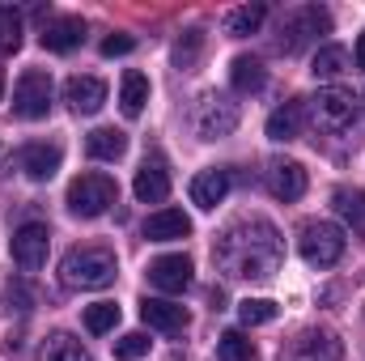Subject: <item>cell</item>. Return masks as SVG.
<instances>
[{
	"label": "cell",
	"mask_w": 365,
	"mask_h": 361,
	"mask_svg": "<svg viewBox=\"0 0 365 361\" xmlns=\"http://www.w3.org/2000/svg\"><path fill=\"white\" fill-rule=\"evenodd\" d=\"M280 255H284L280 234H276L272 221H264V217L230 225L217 238V247H212L217 268L225 272L230 280H264V276H272L280 268Z\"/></svg>",
	"instance_id": "cell-1"
},
{
	"label": "cell",
	"mask_w": 365,
	"mask_h": 361,
	"mask_svg": "<svg viewBox=\"0 0 365 361\" xmlns=\"http://www.w3.org/2000/svg\"><path fill=\"white\" fill-rule=\"evenodd\" d=\"M115 272H119V264H115V255L106 247H77V251L64 255L60 280L68 289H106L115 280Z\"/></svg>",
	"instance_id": "cell-2"
},
{
	"label": "cell",
	"mask_w": 365,
	"mask_h": 361,
	"mask_svg": "<svg viewBox=\"0 0 365 361\" xmlns=\"http://www.w3.org/2000/svg\"><path fill=\"white\" fill-rule=\"evenodd\" d=\"M297 251H302V260L310 268H331L344 255V230L331 225V221H310V225H302Z\"/></svg>",
	"instance_id": "cell-3"
},
{
	"label": "cell",
	"mask_w": 365,
	"mask_h": 361,
	"mask_svg": "<svg viewBox=\"0 0 365 361\" xmlns=\"http://www.w3.org/2000/svg\"><path fill=\"white\" fill-rule=\"evenodd\" d=\"M327 30H331V13L319 9V4H306V9H297V13H289V17L280 21L276 47H280L284 56H297L314 34H327Z\"/></svg>",
	"instance_id": "cell-4"
},
{
	"label": "cell",
	"mask_w": 365,
	"mask_h": 361,
	"mask_svg": "<svg viewBox=\"0 0 365 361\" xmlns=\"http://www.w3.org/2000/svg\"><path fill=\"white\" fill-rule=\"evenodd\" d=\"M115 195H119V187H115L110 175H81L68 187V208L77 217H102L115 204Z\"/></svg>",
	"instance_id": "cell-5"
},
{
	"label": "cell",
	"mask_w": 365,
	"mask_h": 361,
	"mask_svg": "<svg viewBox=\"0 0 365 361\" xmlns=\"http://www.w3.org/2000/svg\"><path fill=\"white\" fill-rule=\"evenodd\" d=\"M51 111V77L43 68H26L13 90V115L17 119H43Z\"/></svg>",
	"instance_id": "cell-6"
},
{
	"label": "cell",
	"mask_w": 365,
	"mask_h": 361,
	"mask_svg": "<svg viewBox=\"0 0 365 361\" xmlns=\"http://www.w3.org/2000/svg\"><path fill=\"white\" fill-rule=\"evenodd\" d=\"M47 247H51V234H47V225H38V221L17 225V230H13V243H9L13 264H17L21 272L43 268V264H47Z\"/></svg>",
	"instance_id": "cell-7"
},
{
	"label": "cell",
	"mask_w": 365,
	"mask_h": 361,
	"mask_svg": "<svg viewBox=\"0 0 365 361\" xmlns=\"http://www.w3.org/2000/svg\"><path fill=\"white\" fill-rule=\"evenodd\" d=\"M238 128V106L225 102L221 93H204L195 102V132L204 141H217V136H230Z\"/></svg>",
	"instance_id": "cell-8"
},
{
	"label": "cell",
	"mask_w": 365,
	"mask_h": 361,
	"mask_svg": "<svg viewBox=\"0 0 365 361\" xmlns=\"http://www.w3.org/2000/svg\"><path fill=\"white\" fill-rule=\"evenodd\" d=\"M353 119H357V98L349 90H319L314 98V123L323 128V132H349L353 128Z\"/></svg>",
	"instance_id": "cell-9"
},
{
	"label": "cell",
	"mask_w": 365,
	"mask_h": 361,
	"mask_svg": "<svg viewBox=\"0 0 365 361\" xmlns=\"http://www.w3.org/2000/svg\"><path fill=\"white\" fill-rule=\"evenodd\" d=\"M60 162H64L60 145H47V141H30V145L17 149V166H21V175L34 179V183H47L56 171H60Z\"/></svg>",
	"instance_id": "cell-10"
},
{
	"label": "cell",
	"mask_w": 365,
	"mask_h": 361,
	"mask_svg": "<svg viewBox=\"0 0 365 361\" xmlns=\"http://www.w3.org/2000/svg\"><path fill=\"white\" fill-rule=\"evenodd\" d=\"M132 191H136V200H140V204H162V200L170 195V171H166V162H162L158 153H153V158H145V166L136 171Z\"/></svg>",
	"instance_id": "cell-11"
},
{
	"label": "cell",
	"mask_w": 365,
	"mask_h": 361,
	"mask_svg": "<svg viewBox=\"0 0 365 361\" xmlns=\"http://www.w3.org/2000/svg\"><path fill=\"white\" fill-rule=\"evenodd\" d=\"M191 272L195 268H191L187 255H162V260L149 264V285L162 289V293H182L191 285Z\"/></svg>",
	"instance_id": "cell-12"
},
{
	"label": "cell",
	"mask_w": 365,
	"mask_h": 361,
	"mask_svg": "<svg viewBox=\"0 0 365 361\" xmlns=\"http://www.w3.org/2000/svg\"><path fill=\"white\" fill-rule=\"evenodd\" d=\"M64 102L77 111V115H98L102 102H106V86L98 77H68L64 81Z\"/></svg>",
	"instance_id": "cell-13"
},
{
	"label": "cell",
	"mask_w": 365,
	"mask_h": 361,
	"mask_svg": "<svg viewBox=\"0 0 365 361\" xmlns=\"http://www.w3.org/2000/svg\"><path fill=\"white\" fill-rule=\"evenodd\" d=\"M268 191H272L276 200H284V204L302 200L306 195V171L297 162H272L268 166Z\"/></svg>",
	"instance_id": "cell-14"
},
{
	"label": "cell",
	"mask_w": 365,
	"mask_h": 361,
	"mask_svg": "<svg viewBox=\"0 0 365 361\" xmlns=\"http://www.w3.org/2000/svg\"><path fill=\"white\" fill-rule=\"evenodd\" d=\"M302 123H306V106H302V98H293V102L276 106L272 115H268V141H276V145L297 141L302 136Z\"/></svg>",
	"instance_id": "cell-15"
},
{
	"label": "cell",
	"mask_w": 365,
	"mask_h": 361,
	"mask_svg": "<svg viewBox=\"0 0 365 361\" xmlns=\"http://www.w3.org/2000/svg\"><path fill=\"white\" fill-rule=\"evenodd\" d=\"M191 234V217L182 208H162L145 221V238L149 243H175V238H187Z\"/></svg>",
	"instance_id": "cell-16"
},
{
	"label": "cell",
	"mask_w": 365,
	"mask_h": 361,
	"mask_svg": "<svg viewBox=\"0 0 365 361\" xmlns=\"http://www.w3.org/2000/svg\"><path fill=\"white\" fill-rule=\"evenodd\" d=\"M81 39H86V21L81 17H56V21H47L43 26V47L47 51H73V47H81Z\"/></svg>",
	"instance_id": "cell-17"
},
{
	"label": "cell",
	"mask_w": 365,
	"mask_h": 361,
	"mask_svg": "<svg viewBox=\"0 0 365 361\" xmlns=\"http://www.w3.org/2000/svg\"><path fill=\"white\" fill-rule=\"evenodd\" d=\"M140 319L153 332H182L187 327V310L175 306V302H162V298H145L140 302Z\"/></svg>",
	"instance_id": "cell-18"
},
{
	"label": "cell",
	"mask_w": 365,
	"mask_h": 361,
	"mask_svg": "<svg viewBox=\"0 0 365 361\" xmlns=\"http://www.w3.org/2000/svg\"><path fill=\"white\" fill-rule=\"evenodd\" d=\"M86 153H90L93 162H119L128 153V136L119 128H93L90 136H86Z\"/></svg>",
	"instance_id": "cell-19"
},
{
	"label": "cell",
	"mask_w": 365,
	"mask_h": 361,
	"mask_svg": "<svg viewBox=\"0 0 365 361\" xmlns=\"http://www.w3.org/2000/svg\"><path fill=\"white\" fill-rule=\"evenodd\" d=\"M225 191H230V175H225V171H200V175L191 179V204L217 208V204L225 200Z\"/></svg>",
	"instance_id": "cell-20"
},
{
	"label": "cell",
	"mask_w": 365,
	"mask_h": 361,
	"mask_svg": "<svg viewBox=\"0 0 365 361\" xmlns=\"http://www.w3.org/2000/svg\"><path fill=\"white\" fill-rule=\"evenodd\" d=\"M293 357L297 361H340L344 349H340V340H336L331 332H306V336L297 340Z\"/></svg>",
	"instance_id": "cell-21"
},
{
	"label": "cell",
	"mask_w": 365,
	"mask_h": 361,
	"mask_svg": "<svg viewBox=\"0 0 365 361\" xmlns=\"http://www.w3.org/2000/svg\"><path fill=\"white\" fill-rule=\"evenodd\" d=\"M331 208L344 217V225H349L353 234L365 238V191L361 187H340V191L331 195Z\"/></svg>",
	"instance_id": "cell-22"
},
{
	"label": "cell",
	"mask_w": 365,
	"mask_h": 361,
	"mask_svg": "<svg viewBox=\"0 0 365 361\" xmlns=\"http://www.w3.org/2000/svg\"><path fill=\"white\" fill-rule=\"evenodd\" d=\"M149 102V77L145 73H123V86H119V106L128 119H136Z\"/></svg>",
	"instance_id": "cell-23"
},
{
	"label": "cell",
	"mask_w": 365,
	"mask_h": 361,
	"mask_svg": "<svg viewBox=\"0 0 365 361\" xmlns=\"http://www.w3.org/2000/svg\"><path fill=\"white\" fill-rule=\"evenodd\" d=\"M230 81H234L238 93H259L264 90V64H259L255 56H238V60L230 64Z\"/></svg>",
	"instance_id": "cell-24"
},
{
	"label": "cell",
	"mask_w": 365,
	"mask_h": 361,
	"mask_svg": "<svg viewBox=\"0 0 365 361\" xmlns=\"http://www.w3.org/2000/svg\"><path fill=\"white\" fill-rule=\"evenodd\" d=\"M344 68H349V51H344V47L327 43V47H319V51H314V64H310V73H314L319 81H331V77H340Z\"/></svg>",
	"instance_id": "cell-25"
},
{
	"label": "cell",
	"mask_w": 365,
	"mask_h": 361,
	"mask_svg": "<svg viewBox=\"0 0 365 361\" xmlns=\"http://www.w3.org/2000/svg\"><path fill=\"white\" fill-rule=\"evenodd\" d=\"M264 17H268L264 4H242V9H234V13L225 17V30H230L234 39H242V34H255V30L264 26Z\"/></svg>",
	"instance_id": "cell-26"
},
{
	"label": "cell",
	"mask_w": 365,
	"mask_h": 361,
	"mask_svg": "<svg viewBox=\"0 0 365 361\" xmlns=\"http://www.w3.org/2000/svg\"><path fill=\"white\" fill-rule=\"evenodd\" d=\"M43 361H90V353L81 349V340H73L68 332H56L43 349Z\"/></svg>",
	"instance_id": "cell-27"
},
{
	"label": "cell",
	"mask_w": 365,
	"mask_h": 361,
	"mask_svg": "<svg viewBox=\"0 0 365 361\" xmlns=\"http://www.w3.org/2000/svg\"><path fill=\"white\" fill-rule=\"evenodd\" d=\"M251 357H255V345L242 332H225L217 340V361H251Z\"/></svg>",
	"instance_id": "cell-28"
},
{
	"label": "cell",
	"mask_w": 365,
	"mask_h": 361,
	"mask_svg": "<svg viewBox=\"0 0 365 361\" xmlns=\"http://www.w3.org/2000/svg\"><path fill=\"white\" fill-rule=\"evenodd\" d=\"M115 323H119V306L115 302H93V306H86V327H90L93 336H106Z\"/></svg>",
	"instance_id": "cell-29"
},
{
	"label": "cell",
	"mask_w": 365,
	"mask_h": 361,
	"mask_svg": "<svg viewBox=\"0 0 365 361\" xmlns=\"http://www.w3.org/2000/svg\"><path fill=\"white\" fill-rule=\"evenodd\" d=\"M238 319H242L247 327H255V323H272L276 319V302L272 298H247V302H238Z\"/></svg>",
	"instance_id": "cell-30"
},
{
	"label": "cell",
	"mask_w": 365,
	"mask_h": 361,
	"mask_svg": "<svg viewBox=\"0 0 365 361\" xmlns=\"http://www.w3.org/2000/svg\"><path fill=\"white\" fill-rule=\"evenodd\" d=\"M17 47H21V17L9 4H0V56H9Z\"/></svg>",
	"instance_id": "cell-31"
},
{
	"label": "cell",
	"mask_w": 365,
	"mask_h": 361,
	"mask_svg": "<svg viewBox=\"0 0 365 361\" xmlns=\"http://www.w3.org/2000/svg\"><path fill=\"white\" fill-rule=\"evenodd\" d=\"M200 51H204V30H187L179 43H175V64L179 68H195Z\"/></svg>",
	"instance_id": "cell-32"
},
{
	"label": "cell",
	"mask_w": 365,
	"mask_h": 361,
	"mask_svg": "<svg viewBox=\"0 0 365 361\" xmlns=\"http://www.w3.org/2000/svg\"><path fill=\"white\" fill-rule=\"evenodd\" d=\"M149 353V336L145 332H128L115 340V361H140Z\"/></svg>",
	"instance_id": "cell-33"
},
{
	"label": "cell",
	"mask_w": 365,
	"mask_h": 361,
	"mask_svg": "<svg viewBox=\"0 0 365 361\" xmlns=\"http://www.w3.org/2000/svg\"><path fill=\"white\" fill-rule=\"evenodd\" d=\"M136 43H132V34H106L102 39V56H128Z\"/></svg>",
	"instance_id": "cell-34"
},
{
	"label": "cell",
	"mask_w": 365,
	"mask_h": 361,
	"mask_svg": "<svg viewBox=\"0 0 365 361\" xmlns=\"http://www.w3.org/2000/svg\"><path fill=\"white\" fill-rule=\"evenodd\" d=\"M357 64H361V68H365V34H361V39H357Z\"/></svg>",
	"instance_id": "cell-35"
},
{
	"label": "cell",
	"mask_w": 365,
	"mask_h": 361,
	"mask_svg": "<svg viewBox=\"0 0 365 361\" xmlns=\"http://www.w3.org/2000/svg\"><path fill=\"white\" fill-rule=\"evenodd\" d=\"M0 98H4V73H0Z\"/></svg>",
	"instance_id": "cell-36"
}]
</instances>
